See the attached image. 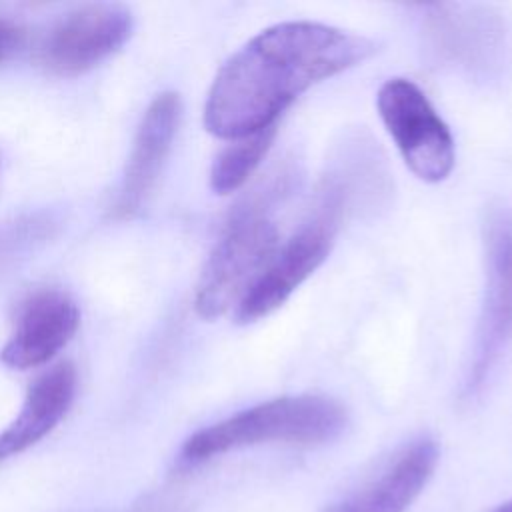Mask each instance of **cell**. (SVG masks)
Returning <instances> with one entry per match:
<instances>
[{
  "label": "cell",
  "instance_id": "obj_1",
  "mask_svg": "<svg viewBox=\"0 0 512 512\" xmlns=\"http://www.w3.org/2000/svg\"><path fill=\"white\" fill-rule=\"evenodd\" d=\"M376 52L366 36L318 22L274 24L218 70L204 104V126L222 140H238L274 126L308 88Z\"/></svg>",
  "mask_w": 512,
  "mask_h": 512
},
{
  "label": "cell",
  "instance_id": "obj_2",
  "mask_svg": "<svg viewBox=\"0 0 512 512\" xmlns=\"http://www.w3.org/2000/svg\"><path fill=\"white\" fill-rule=\"evenodd\" d=\"M296 184L298 168L282 162L230 210L196 284L198 316L214 320L228 312L270 264L282 244L274 212Z\"/></svg>",
  "mask_w": 512,
  "mask_h": 512
},
{
  "label": "cell",
  "instance_id": "obj_3",
  "mask_svg": "<svg viewBox=\"0 0 512 512\" xmlns=\"http://www.w3.org/2000/svg\"><path fill=\"white\" fill-rule=\"evenodd\" d=\"M370 182V174L354 158L340 154L332 162L298 230L280 244L270 264L236 304V322L250 324L272 314L318 270L334 246L342 218L360 206Z\"/></svg>",
  "mask_w": 512,
  "mask_h": 512
},
{
  "label": "cell",
  "instance_id": "obj_4",
  "mask_svg": "<svg viewBox=\"0 0 512 512\" xmlns=\"http://www.w3.org/2000/svg\"><path fill=\"white\" fill-rule=\"evenodd\" d=\"M346 422L344 406L332 398L316 394L282 396L194 432L182 444L180 460L198 464L264 442H328L344 432Z\"/></svg>",
  "mask_w": 512,
  "mask_h": 512
},
{
  "label": "cell",
  "instance_id": "obj_5",
  "mask_svg": "<svg viewBox=\"0 0 512 512\" xmlns=\"http://www.w3.org/2000/svg\"><path fill=\"white\" fill-rule=\"evenodd\" d=\"M484 296L476 338L466 368V392L474 394L490 378L512 344V206L496 202L482 224Z\"/></svg>",
  "mask_w": 512,
  "mask_h": 512
},
{
  "label": "cell",
  "instance_id": "obj_6",
  "mask_svg": "<svg viewBox=\"0 0 512 512\" xmlns=\"http://www.w3.org/2000/svg\"><path fill=\"white\" fill-rule=\"evenodd\" d=\"M376 106L406 166L424 182L446 180L456 162L454 138L426 94L408 78H388Z\"/></svg>",
  "mask_w": 512,
  "mask_h": 512
},
{
  "label": "cell",
  "instance_id": "obj_7",
  "mask_svg": "<svg viewBox=\"0 0 512 512\" xmlns=\"http://www.w3.org/2000/svg\"><path fill=\"white\" fill-rule=\"evenodd\" d=\"M424 28L432 50L446 64L492 78L508 60V28L498 12L480 4H426Z\"/></svg>",
  "mask_w": 512,
  "mask_h": 512
},
{
  "label": "cell",
  "instance_id": "obj_8",
  "mask_svg": "<svg viewBox=\"0 0 512 512\" xmlns=\"http://www.w3.org/2000/svg\"><path fill=\"white\" fill-rule=\"evenodd\" d=\"M134 20L120 4H86L62 16L38 46L40 64L56 76H78L118 52Z\"/></svg>",
  "mask_w": 512,
  "mask_h": 512
},
{
  "label": "cell",
  "instance_id": "obj_9",
  "mask_svg": "<svg viewBox=\"0 0 512 512\" xmlns=\"http://www.w3.org/2000/svg\"><path fill=\"white\" fill-rule=\"evenodd\" d=\"M76 300L56 288L30 294L18 310L14 330L0 348V362L12 370H30L50 362L76 334Z\"/></svg>",
  "mask_w": 512,
  "mask_h": 512
},
{
  "label": "cell",
  "instance_id": "obj_10",
  "mask_svg": "<svg viewBox=\"0 0 512 512\" xmlns=\"http://www.w3.org/2000/svg\"><path fill=\"white\" fill-rule=\"evenodd\" d=\"M182 114L180 96L172 90L160 92L146 108L134 136L122 186L116 200L118 216L136 214L150 196L162 166L170 154Z\"/></svg>",
  "mask_w": 512,
  "mask_h": 512
},
{
  "label": "cell",
  "instance_id": "obj_11",
  "mask_svg": "<svg viewBox=\"0 0 512 512\" xmlns=\"http://www.w3.org/2000/svg\"><path fill=\"white\" fill-rule=\"evenodd\" d=\"M438 458L436 440L420 436L406 444L376 478L326 512H404L428 484Z\"/></svg>",
  "mask_w": 512,
  "mask_h": 512
},
{
  "label": "cell",
  "instance_id": "obj_12",
  "mask_svg": "<svg viewBox=\"0 0 512 512\" xmlns=\"http://www.w3.org/2000/svg\"><path fill=\"white\" fill-rule=\"evenodd\" d=\"M78 388L72 362L64 360L42 372L26 390L16 418L0 430V462L28 450L48 436L68 414Z\"/></svg>",
  "mask_w": 512,
  "mask_h": 512
},
{
  "label": "cell",
  "instance_id": "obj_13",
  "mask_svg": "<svg viewBox=\"0 0 512 512\" xmlns=\"http://www.w3.org/2000/svg\"><path fill=\"white\" fill-rule=\"evenodd\" d=\"M276 138V124L250 136L232 140L212 162L210 188L214 194H230L246 184V180L260 166Z\"/></svg>",
  "mask_w": 512,
  "mask_h": 512
},
{
  "label": "cell",
  "instance_id": "obj_14",
  "mask_svg": "<svg viewBox=\"0 0 512 512\" xmlns=\"http://www.w3.org/2000/svg\"><path fill=\"white\" fill-rule=\"evenodd\" d=\"M24 30L12 22L0 20V62L10 60L24 46Z\"/></svg>",
  "mask_w": 512,
  "mask_h": 512
},
{
  "label": "cell",
  "instance_id": "obj_15",
  "mask_svg": "<svg viewBox=\"0 0 512 512\" xmlns=\"http://www.w3.org/2000/svg\"><path fill=\"white\" fill-rule=\"evenodd\" d=\"M492 512H512V500L506 502V504H500L498 508H494Z\"/></svg>",
  "mask_w": 512,
  "mask_h": 512
}]
</instances>
